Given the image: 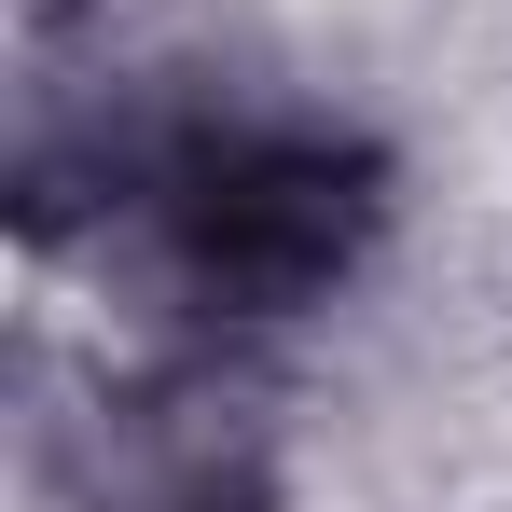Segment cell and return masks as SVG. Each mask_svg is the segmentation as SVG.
I'll return each mask as SVG.
<instances>
[{"label":"cell","mask_w":512,"mask_h":512,"mask_svg":"<svg viewBox=\"0 0 512 512\" xmlns=\"http://www.w3.org/2000/svg\"><path fill=\"white\" fill-rule=\"evenodd\" d=\"M388 167L360 139H305V125H236V139H180L153 167V236H167L180 291L222 319H277L319 305L346 263L374 250Z\"/></svg>","instance_id":"6da1fadb"}]
</instances>
